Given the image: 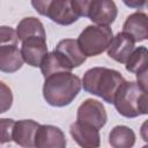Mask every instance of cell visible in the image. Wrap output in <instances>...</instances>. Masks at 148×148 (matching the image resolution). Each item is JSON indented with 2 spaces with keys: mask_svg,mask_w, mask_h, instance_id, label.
<instances>
[{
  "mask_svg": "<svg viewBox=\"0 0 148 148\" xmlns=\"http://www.w3.org/2000/svg\"><path fill=\"white\" fill-rule=\"evenodd\" d=\"M43 97L57 108L69 105L81 90V80L72 72H58L44 77Z\"/></svg>",
  "mask_w": 148,
  "mask_h": 148,
  "instance_id": "cell-1",
  "label": "cell"
},
{
  "mask_svg": "<svg viewBox=\"0 0 148 148\" xmlns=\"http://www.w3.org/2000/svg\"><path fill=\"white\" fill-rule=\"evenodd\" d=\"M124 81L123 75L116 69L92 67L84 73L81 86L87 92L98 96L104 102L112 104L116 91Z\"/></svg>",
  "mask_w": 148,
  "mask_h": 148,
  "instance_id": "cell-2",
  "label": "cell"
},
{
  "mask_svg": "<svg viewBox=\"0 0 148 148\" xmlns=\"http://www.w3.org/2000/svg\"><path fill=\"white\" fill-rule=\"evenodd\" d=\"M112 104L125 118L147 114V89L135 81H124L117 89Z\"/></svg>",
  "mask_w": 148,
  "mask_h": 148,
  "instance_id": "cell-3",
  "label": "cell"
},
{
  "mask_svg": "<svg viewBox=\"0 0 148 148\" xmlns=\"http://www.w3.org/2000/svg\"><path fill=\"white\" fill-rule=\"evenodd\" d=\"M113 32L109 25H88L76 39L81 52L88 57H96L106 51Z\"/></svg>",
  "mask_w": 148,
  "mask_h": 148,
  "instance_id": "cell-4",
  "label": "cell"
},
{
  "mask_svg": "<svg viewBox=\"0 0 148 148\" xmlns=\"http://www.w3.org/2000/svg\"><path fill=\"white\" fill-rule=\"evenodd\" d=\"M76 120L101 130L108 120V114L102 102L88 98L77 109Z\"/></svg>",
  "mask_w": 148,
  "mask_h": 148,
  "instance_id": "cell-5",
  "label": "cell"
},
{
  "mask_svg": "<svg viewBox=\"0 0 148 148\" xmlns=\"http://www.w3.org/2000/svg\"><path fill=\"white\" fill-rule=\"evenodd\" d=\"M20 51L24 62L31 67H39L42 60L47 53L46 37L32 36L22 40Z\"/></svg>",
  "mask_w": 148,
  "mask_h": 148,
  "instance_id": "cell-6",
  "label": "cell"
},
{
  "mask_svg": "<svg viewBox=\"0 0 148 148\" xmlns=\"http://www.w3.org/2000/svg\"><path fill=\"white\" fill-rule=\"evenodd\" d=\"M117 15L118 8L113 0H92L87 17L97 25H110Z\"/></svg>",
  "mask_w": 148,
  "mask_h": 148,
  "instance_id": "cell-7",
  "label": "cell"
},
{
  "mask_svg": "<svg viewBox=\"0 0 148 148\" xmlns=\"http://www.w3.org/2000/svg\"><path fill=\"white\" fill-rule=\"evenodd\" d=\"M67 145L64 132L53 125H39L35 134L37 148H65Z\"/></svg>",
  "mask_w": 148,
  "mask_h": 148,
  "instance_id": "cell-8",
  "label": "cell"
},
{
  "mask_svg": "<svg viewBox=\"0 0 148 148\" xmlns=\"http://www.w3.org/2000/svg\"><path fill=\"white\" fill-rule=\"evenodd\" d=\"M126 71L136 74L138 83L147 89V72H148V51L145 46H139L132 51L126 60Z\"/></svg>",
  "mask_w": 148,
  "mask_h": 148,
  "instance_id": "cell-9",
  "label": "cell"
},
{
  "mask_svg": "<svg viewBox=\"0 0 148 148\" xmlns=\"http://www.w3.org/2000/svg\"><path fill=\"white\" fill-rule=\"evenodd\" d=\"M134 45H135L134 39L128 34L121 31L112 37L106 49V52H108V56L114 61L125 64L127 58L132 53V51L135 49Z\"/></svg>",
  "mask_w": 148,
  "mask_h": 148,
  "instance_id": "cell-10",
  "label": "cell"
},
{
  "mask_svg": "<svg viewBox=\"0 0 148 148\" xmlns=\"http://www.w3.org/2000/svg\"><path fill=\"white\" fill-rule=\"evenodd\" d=\"M69 133L74 141L83 148H97L101 145L99 132L91 125L76 120L71 125Z\"/></svg>",
  "mask_w": 148,
  "mask_h": 148,
  "instance_id": "cell-11",
  "label": "cell"
},
{
  "mask_svg": "<svg viewBox=\"0 0 148 148\" xmlns=\"http://www.w3.org/2000/svg\"><path fill=\"white\" fill-rule=\"evenodd\" d=\"M46 16L60 25H69L79 20V16L72 8L71 0H53L49 6Z\"/></svg>",
  "mask_w": 148,
  "mask_h": 148,
  "instance_id": "cell-12",
  "label": "cell"
},
{
  "mask_svg": "<svg viewBox=\"0 0 148 148\" xmlns=\"http://www.w3.org/2000/svg\"><path fill=\"white\" fill-rule=\"evenodd\" d=\"M123 31L128 34L134 42H143L148 38V17L146 13L135 12L127 16L123 25Z\"/></svg>",
  "mask_w": 148,
  "mask_h": 148,
  "instance_id": "cell-13",
  "label": "cell"
},
{
  "mask_svg": "<svg viewBox=\"0 0 148 148\" xmlns=\"http://www.w3.org/2000/svg\"><path fill=\"white\" fill-rule=\"evenodd\" d=\"M54 51L62 57V59L72 69L81 66L87 59V57L81 52L76 39H61L54 47Z\"/></svg>",
  "mask_w": 148,
  "mask_h": 148,
  "instance_id": "cell-14",
  "label": "cell"
},
{
  "mask_svg": "<svg viewBox=\"0 0 148 148\" xmlns=\"http://www.w3.org/2000/svg\"><path fill=\"white\" fill-rule=\"evenodd\" d=\"M39 124L32 119L15 121L13 128V141L21 147H35V134Z\"/></svg>",
  "mask_w": 148,
  "mask_h": 148,
  "instance_id": "cell-15",
  "label": "cell"
},
{
  "mask_svg": "<svg viewBox=\"0 0 148 148\" xmlns=\"http://www.w3.org/2000/svg\"><path fill=\"white\" fill-rule=\"evenodd\" d=\"M23 58L17 45H0V72L15 73L23 66Z\"/></svg>",
  "mask_w": 148,
  "mask_h": 148,
  "instance_id": "cell-16",
  "label": "cell"
},
{
  "mask_svg": "<svg viewBox=\"0 0 148 148\" xmlns=\"http://www.w3.org/2000/svg\"><path fill=\"white\" fill-rule=\"evenodd\" d=\"M109 143L113 148H131L135 143V133L128 126H114L109 134Z\"/></svg>",
  "mask_w": 148,
  "mask_h": 148,
  "instance_id": "cell-17",
  "label": "cell"
},
{
  "mask_svg": "<svg viewBox=\"0 0 148 148\" xmlns=\"http://www.w3.org/2000/svg\"><path fill=\"white\" fill-rule=\"evenodd\" d=\"M16 34L21 42L29 37H32V36L46 37L43 23L37 17H34V16L22 18L17 24Z\"/></svg>",
  "mask_w": 148,
  "mask_h": 148,
  "instance_id": "cell-18",
  "label": "cell"
},
{
  "mask_svg": "<svg viewBox=\"0 0 148 148\" xmlns=\"http://www.w3.org/2000/svg\"><path fill=\"white\" fill-rule=\"evenodd\" d=\"M39 67H40V72L44 77L53 73H58V72H71L72 71V68L67 65V62L62 59V57L59 53H57L54 50L50 53L49 52L46 53Z\"/></svg>",
  "mask_w": 148,
  "mask_h": 148,
  "instance_id": "cell-19",
  "label": "cell"
},
{
  "mask_svg": "<svg viewBox=\"0 0 148 148\" xmlns=\"http://www.w3.org/2000/svg\"><path fill=\"white\" fill-rule=\"evenodd\" d=\"M13 104L12 89L2 81H0V113L7 112Z\"/></svg>",
  "mask_w": 148,
  "mask_h": 148,
  "instance_id": "cell-20",
  "label": "cell"
},
{
  "mask_svg": "<svg viewBox=\"0 0 148 148\" xmlns=\"http://www.w3.org/2000/svg\"><path fill=\"white\" fill-rule=\"evenodd\" d=\"M15 121L10 118H0V143L13 141V128Z\"/></svg>",
  "mask_w": 148,
  "mask_h": 148,
  "instance_id": "cell-21",
  "label": "cell"
},
{
  "mask_svg": "<svg viewBox=\"0 0 148 148\" xmlns=\"http://www.w3.org/2000/svg\"><path fill=\"white\" fill-rule=\"evenodd\" d=\"M18 37L16 34V30L8 25H1L0 27V45H7V44H14L17 45Z\"/></svg>",
  "mask_w": 148,
  "mask_h": 148,
  "instance_id": "cell-22",
  "label": "cell"
},
{
  "mask_svg": "<svg viewBox=\"0 0 148 148\" xmlns=\"http://www.w3.org/2000/svg\"><path fill=\"white\" fill-rule=\"evenodd\" d=\"M91 1L92 0H71V5H72L73 10L75 12V14L79 17L80 16L87 17L89 7L91 5Z\"/></svg>",
  "mask_w": 148,
  "mask_h": 148,
  "instance_id": "cell-23",
  "label": "cell"
},
{
  "mask_svg": "<svg viewBox=\"0 0 148 148\" xmlns=\"http://www.w3.org/2000/svg\"><path fill=\"white\" fill-rule=\"evenodd\" d=\"M52 1L53 0H31V5L38 14L46 16V12H47L49 6L51 5Z\"/></svg>",
  "mask_w": 148,
  "mask_h": 148,
  "instance_id": "cell-24",
  "label": "cell"
},
{
  "mask_svg": "<svg viewBox=\"0 0 148 148\" xmlns=\"http://www.w3.org/2000/svg\"><path fill=\"white\" fill-rule=\"evenodd\" d=\"M123 2L130 7V8H135V9H141L146 6L147 0H123Z\"/></svg>",
  "mask_w": 148,
  "mask_h": 148,
  "instance_id": "cell-25",
  "label": "cell"
}]
</instances>
